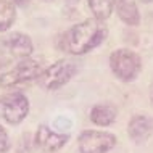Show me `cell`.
<instances>
[{
  "label": "cell",
  "mask_w": 153,
  "mask_h": 153,
  "mask_svg": "<svg viewBox=\"0 0 153 153\" xmlns=\"http://www.w3.org/2000/svg\"><path fill=\"white\" fill-rule=\"evenodd\" d=\"M106 34H108V31L102 24L100 19H85V21L73 26L66 32L63 45L69 53L84 55L97 45H100L105 40Z\"/></svg>",
  "instance_id": "6da1fadb"
},
{
  "label": "cell",
  "mask_w": 153,
  "mask_h": 153,
  "mask_svg": "<svg viewBox=\"0 0 153 153\" xmlns=\"http://www.w3.org/2000/svg\"><path fill=\"white\" fill-rule=\"evenodd\" d=\"M110 66L111 71L121 81H132L139 76L142 63H140V58L135 52L127 50V48H119V50L111 53Z\"/></svg>",
  "instance_id": "7a4b0ae2"
},
{
  "label": "cell",
  "mask_w": 153,
  "mask_h": 153,
  "mask_svg": "<svg viewBox=\"0 0 153 153\" xmlns=\"http://www.w3.org/2000/svg\"><path fill=\"white\" fill-rule=\"evenodd\" d=\"M74 74H76V65L68 60H60L42 71V74L39 76V82L44 89L55 90L65 85Z\"/></svg>",
  "instance_id": "3957f363"
},
{
  "label": "cell",
  "mask_w": 153,
  "mask_h": 153,
  "mask_svg": "<svg viewBox=\"0 0 153 153\" xmlns=\"http://www.w3.org/2000/svg\"><path fill=\"white\" fill-rule=\"evenodd\" d=\"M0 111L7 123L19 124L27 116L29 102H27L26 95H23L21 92H10L0 102Z\"/></svg>",
  "instance_id": "277c9868"
},
{
  "label": "cell",
  "mask_w": 153,
  "mask_h": 153,
  "mask_svg": "<svg viewBox=\"0 0 153 153\" xmlns=\"http://www.w3.org/2000/svg\"><path fill=\"white\" fill-rule=\"evenodd\" d=\"M116 145V137L110 132L84 131L79 135L81 153H106Z\"/></svg>",
  "instance_id": "5b68a950"
},
{
  "label": "cell",
  "mask_w": 153,
  "mask_h": 153,
  "mask_svg": "<svg viewBox=\"0 0 153 153\" xmlns=\"http://www.w3.org/2000/svg\"><path fill=\"white\" fill-rule=\"evenodd\" d=\"M40 74H42L40 65L37 63L36 60L26 58V60L19 61L11 71H8V73L0 76V85H2V87H11V85H16V84H19V82L36 79Z\"/></svg>",
  "instance_id": "8992f818"
},
{
  "label": "cell",
  "mask_w": 153,
  "mask_h": 153,
  "mask_svg": "<svg viewBox=\"0 0 153 153\" xmlns=\"http://www.w3.org/2000/svg\"><path fill=\"white\" fill-rule=\"evenodd\" d=\"M68 142L66 134H56L52 132L47 126H40L36 134V145L44 152H56Z\"/></svg>",
  "instance_id": "52a82bcc"
},
{
  "label": "cell",
  "mask_w": 153,
  "mask_h": 153,
  "mask_svg": "<svg viewBox=\"0 0 153 153\" xmlns=\"http://www.w3.org/2000/svg\"><path fill=\"white\" fill-rule=\"evenodd\" d=\"M153 131V119L145 114H137L129 121V135L135 143H142L150 137Z\"/></svg>",
  "instance_id": "ba28073f"
},
{
  "label": "cell",
  "mask_w": 153,
  "mask_h": 153,
  "mask_svg": "<svg viewBox=\"0 0 153 153\" xmlns=\"http://www.w3.org/2000/svg\"><path fill=\"white\" fill-rule=\"evenodd\" d=\"M5 45L8 48V52L15 56H29L32 53V42L27 36L19 34V32H15L11 34L8 39H5Z\"/></svg>",
  "instance_id": "9c48e42d"
},
{
  "label": "cell",
  "mask_w": 153,
  "mask_h": 153,
  "mask_svg": "<svg viewBox=\"0 0 153 153\" xmlns=\"http://www.w3.org/2000/svg\"><path fill=\"white\" fill-rule=\"evenodd\" d=\"M90 119L97 126H110L116 119V108L113 105H95L90 111Z\"/></svg>",
  "instance_id": "30bf717a"
},
{
  "label": "cell",
  "mask_w": 153,
  "mask_h": 153,
  "mask_svg": "<svg viewBox=\"0 0 153 153\" xmlns=\"http://www.w3.org/2000/svg\"><path fill=\"white\" fill-rule=\"evenodd\" d=\"M116 10L119 18L129 26L139 24V10L132 0H116Z\"/></svg>",
  "instance_id": "8fae6325"
},
{
  "label": "cell",
  "mask_w": 153,
  "mask_h": 153,
  "mask_svg": "<svg viewBox=\"0 0 153 153\" xmlns=\"http://www.w3.org/2000/svg\"><path fill=\"white\" fill-rule=\"evenodd\" d=\"M16 11L15 5L8 0H0V32L7 31L15 23Z\"/></svg>",
  "instance_id": "7c38bea8"
},
{
  "label": "cell",
  "mask_w": 153,
  "mask_h": 153,
  "mask_svg": "<svg viewBox=\"0 0 153 153\" xmlns=\"http://www.w3.org/2000/svg\"><path fill=\"white\" fill-rule=\"evenodd\" d=\"M89 7L95 15V18L103 21L111 15L114 7V0H89Z\"/></svg>",
  "instance_id": "4fadbf2b"
},
{
  "label": "cell",
  "mask_w": 153,
  "mask_h": 153,
  "mask_svg": "<svg viewBox=\"0 0 153 153\" xmlns=\"http://www.w3.org/2000/svg\"><path fill=\"white\" fill-rule=\"evenodd\" d=\"M8 147H10V142H8V135H7L5 129L0 126V153H5V152L8 150Z\"/></svg>",
  "instance_id": "5bb4252c"
},
{
  "label": "cell",
  "mask_w": 153,
  "mask_h": 153,
  "mask_svg": "<svg viewBox=\"0 0 153 153\" xmlns=\"http://www.w3.org/2000/svg\"><path fill=\"white\" fill-rule=\"evenodd\" d=\"M55 126L58 127V129H68V127H69V121H66V119H65V121H63V119H56Z\"/></svg>",
  "instance_id": "9a60e30c"
},
{
  "label": "cell",
  "mask_w": 153,
  "mask_h": 153,
  "mask_svg": "<svg viewBox=\"0 0 153 153\" xmlns=\"http://www.w3.org/2000/svg\"><path fill=\"white\" fill-rule=\"evenodd\" d=\"M15 3H18V5H24V3H27L29 0H13Z\"/></svg>",
  "instance_id": "2e32d148"
},
{
  "label": "cell",
  "mask_w": 153,
  "mask_h": 153,
  "mask_svg": "<svg viewBox=\"0 0 153 153\" xmlns=\"http://www.w3.org/2000/svg\"><path fill=\"white\" fill-rule=\"evenodd\" d=\"M150 98H152V102H153V82H152V87H150Z\"/></svg>",
  "instance_id": "e0dca14e"
},
{
  "label": "cell",
  "mask_w": 153,
  "mask_h": 153,
  "mask_svg": "<svg viewBox=\"0 0 153 153\" xmlns=\"http://www.w3.org/2000/svg\"><path fill=\"white\" fill-rule=\"evenodd\" d=\"M142 2H145V3H150V2H153V0H142Z\"/></svg>",
  "instance_id": "ac0fdd59"
}]
</instances>
